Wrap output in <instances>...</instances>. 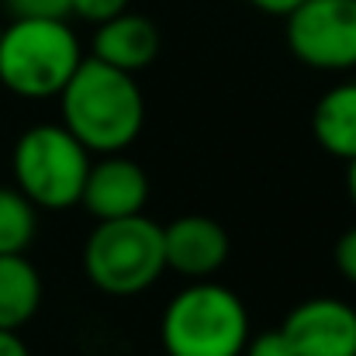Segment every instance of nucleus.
<instances>
[{
	"mask_svg": "<svg viewBox=\"0 0 356 356\" xmlns=\"http://www.w3.org/2000/svg\"><path fill=\"white\" fill-rule=\"evenodd\" d=\"M59 124L70 128L90 156L124 152L145 124V97L131 73L83 56L59 90Z\"/></svg>",
	"mask_w": 356,
	"mask_h": 356,
	"instance_id": "f257e3e1",
	"label": "nucleus"
},
{
	"mask_svg": "<svg viewBox=\"0 0 356 356\" xmlns=\"http://www.w3.org/2000/svg\"><path fill=\"white\" fill-rule=\"evenodd\" d=\"M249 312L232 287L211 280H191L177 291L159 322V343L166 356H242Z\"/></svg>",
	"mask_w": 356,
	"mask_h": 356,
	"instance_id": "f03ea898",
	"label": "nucleus"
},
{
	"mask_svg": "<svg viewBox=\"0 0 356 356\" xmlns=\"http://www.w3.org/2000/svg\"><path fill=\"white\" fill-rule=\"evenodd\" d=\"M83 63V45L70 21L10 17L0 31V87L24 101L59 97Z\"/></svg>",
	"mask_w": 356,
	"mask_h": 356,
	"instance_id": "7ed1b4c3",
	"label": "nucleus"
},
{
	"mask_svg": "<svg viewBox=\"0 0 356 356\" xmlns=\"http://www.w3.org/2000/svg\"><path fill=\"white\" fill-rule=\"evenodd\" d=\"M94 156L59 121H42L21 131L10 152L14 187L38 211H66L80 204Z\"/></svg>",
	"mask_w": 356,
	"mask_h": 356,
	"instance_id": "20e7f679",
	"label": "nucleus"
},
{
	"mask_svg": "<svg viewBox=\"0 0 356 356\" xmlns=\"http://www.w3.org/2000/svg\"><path fill=\"white\" fill-rule=\"evenodd\" d=\"M83 273L111 298H135L149 291L166 273L163 225H156L145 211L97 222L83 245Z\"/></svg>",
	"mask_w": 356,
	"mask_h": 356,
	"instance_id": "39448f33",
	"label": "nucleus"
},
{
	"mask_svg": "<svg viewBox=\"0 0 356 356\" xmlns=\"http://www.w3.org/2000/svg\"><path fill=\"white\" fill-rule=\"evenodd\" d=\"M284 21L298 63L322 73L356 70V0H301Z\"/></svg>",
	"mask_w": 356,
	"mask_h": 356,
	"instance_id": "423d86ee",
	"label": "nucleus"
},
{
	"mask_svg": "<svg viewBox=\"0 0 356 356\" xmlns=\"http://www.w3.org/2000/svg\"><path fill=\"white\" fill-rule=\"evenodd\" d=\"M294 356H356V308L343 298H305L280 322Z\"/></svg>",
	"mask_w": 356,
	"mask_h": 356,
	"instance_id": "0eeeda50",
	"label": "nucleus"
},
{
	"mask_svg": "<svg viewBox=\"0 0 356 356\" xmlns=\"http://www.w3.org/2000/svg\"><path fill=\"white\" fill-rule=\"evenodd\" d=\"M80 204L94 222H111V218H128L142 215L149 204V177L145 170L128 159L124 152H111L90 163Z\"/></svg>",
	"mask_w": 356,
	"mask_h": 356,
	"instance_id": "6e6552de",
	"label": "nucleus"
},
{
	"mask_svg": "<svg viewBox=\"0 0 356 356\" xmlns=\"http://www.w3.org/2000/svg\"><path fill=\"white\" fill-rule=\"evenodd\" d=\"M229 232L208 215H180L163 225V263L184 280H211L229 263Z\"/></svg>",
	"mask_w": 356,
	"mask_h": 356,
	"instance_id": "1a4fd4ad",
	"label": "nucleus"
},
{
	"mask_svg": "<svg viewBox=\"0 0 356 356\" xmlns=\"http://www.w3.org/2000/svg\"><path fill=\"white\" fill-rule=\"evenodd\" d=\"M159 28L135 10H121L118 17L101 21L90 38V56L104 66H115L121 73H142L159 56Z\"/></svg>",
	"mask_w": 356,
	"mask_h": 356,
	"instance_id": "9d476101",
	"label": "nucleus"
},
{
	"mask_svg": "<svg viewBox=\"0 0 356 356\" xmlns=\"http://www.w3.org/2000/svg\"><path fill=\"white\" fill-rule=\"evenodd\" d=\"M312 135L315 142L336 156V159H356V80H343L329 87L312 111Z\"/></svg>",
	"mask_w": 356,
	"mask_h": 356,
	"instance_id": "9b49d317",
	"label": "nucleus"
},
{
	"mask_svg": "<svg viewBox=\"0 0 356 356\" xmlns=\"http://www.w3.org/2000/svg\"><path fill=\"white\" fill-rule=\"evenodd\" d=\"M42 308V277L24 252L0 256V329L21 332Z\"/></svg>",
	"mask_w": 356,
	"mask_h": 356,
	"instance_id": "f8f14e48",
	"label": "nucleus"
},
{
	"mask_svg": "<svg viewBox=\"0 0 356 356\" xmlns=\"http://www.w3.org/2000/svg\"><path fill=\"white\" fill-rule=\"evenodd\" d=\"M35 232H38V208L17 187H0V256L28 252Z\"/></svg>",
	"mask_w": 356,
	"mask_h": 356,
	"instance_id": "ddd939ff",
	"label": "nucleus"
},
{
	"mask_svg": "<svg viewBox=\"0 0 356 356\" xmlns=\"http://www.w3.org/2000/svg\"><path fill=\"white\" fill-rule=\"evenodd\" d=\"M10 17L31 21H70V0H3Z\"/></svg>",
	"mask_w": 356,
	"mask_h": 356,
	"instance_id": "4468645a",
	"label": "nucleus"
},
{
	"mask_svg": "<svg viewBox=\"0 0 356 356\" xmlns=\"http://www.w3.org/2000/svg\"><path fill=\"white\" fill-rule=\"evenodd\" d=\"M121 10H128V0H70V17H80L90 24L111 21Z\"/></svg>",
	"mask_w": 356,
	"mask_h": 356,
	"instance_id": "2eb2a0df",
	"label": "nucleus"
},
{
	"mask_svg": "<svg viewBox=\"0 0 356 356\" xmlns=\"http://www.w3.org/2000/svg\"><path fill=\"white\" fill-rule=\"evenodd\" d=\"M242 356H294V350H291L287 336H284L280 329H273V332L249 336V339H245V350H242Z\"/></svg>",
	"mask_w": 356,
	"mask_h": 356,
	"instance_id": "dca6fc26",
	"label": "nucleus"
},
{
	"mask_svg": "<svg viewBox=\"0 0 356 356\" xmlns=\"http://www.w3.org/2000/svg\"><path fill=\"white\" fill-rule=\"evenodd\" d=\"M336 270H339V277L343 280H350L356 284V225L353 229H346L343 236L336 238Z\"/></svg>",
	"mask_w": 356,
	"mask_h": 356,
	"instance_id": "f3484780",
	"label": "nucleus"
},
{
	"mask_svg": "<svg viewBox=\"0 0 356 356\" xmlns=\"http://www.w3.org/2000/svg\"><path fill=\"white\" fill-rule=\"evenodd\" d=\"M256 10H263V14H273V17H287L301 0H249Z\"/></svg>",
	"mask_w": 356,
	"mask_h": 356,
	"instance_id": "a211bd4d",
	"label": "nucleus"
},
{
	"mask_svg": "<svg viewBox=\"0 0 356 356\" xmlns=\"http://www.w3.org/2000/svg\"><path fill=\"white\" fill-rule=\"evenodd\" d=\"M0 356H31V353H28V346H24V339L17 332L0 329Z\"/></svg>",
	"mask_w": 356,
	"mask_h": 356,
	"instance_id": "6ab92c4d",
	"label": "nucleus"
},
{
	"mask_svg": "<svg viewBox=\"0 0 356 356\" xmlns=\"http://www.w3.org/2000/svg\"><path fill=\"white\" fill-rule=\"evenodd\" d=\"M346 166H350L346 170V191H350V201H353V208H356V159H350Z\"/></svg>",
	"mask_w": 356,
	"mask_h": 356,
	"instance_id": "aec40b11",
	"label": "nucleus"
},
{
	"mask_svg": "<svg viewBox=\"0 0 356 356\" xmlns=\"http://www.w3.org/2000/svg\"><path fill=\"white\" fill-rule=\"evenodd\" d=\"M0 31H3V24H0Z\"/></svg>",
	"mask_w": 356,
	"mask_h": 356,
	"instance_id": "412c9836",
	"label": "nucleus"
}]
</instances>
